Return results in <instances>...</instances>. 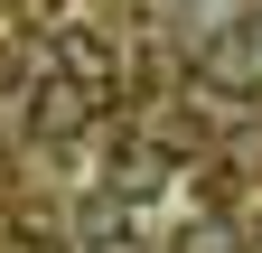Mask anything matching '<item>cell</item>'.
I'll return each instance as SVG.
<instances>
[{"label":"cell","mask_w":262,"mask_h":253,"mask_svg":"<svg viewBox=\"0 0 262 253\" xmlns=\"http://www.w3.org/2000/svg\"><path fill=\"white\" fill-rule=\"evenodd\" d=\"M56 66L75 75L84 94H113V47L94 38V28H56Z\"/></svg>","instance_id":"1"}]
</instances>
